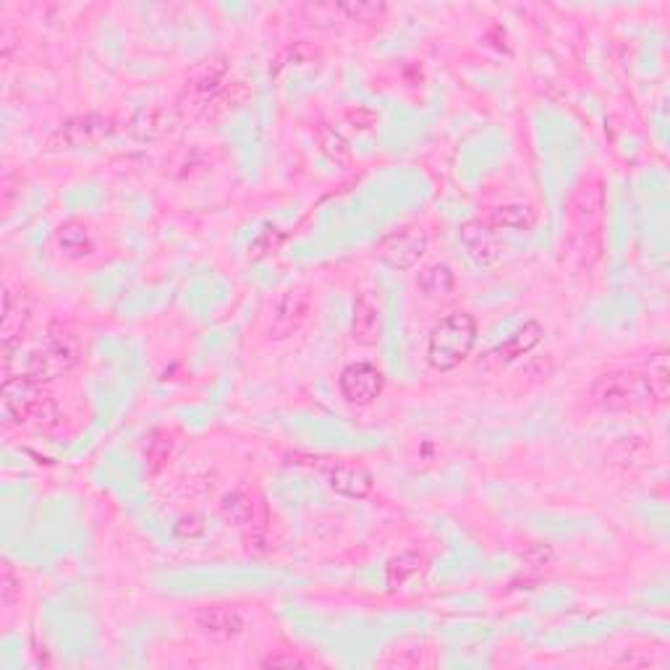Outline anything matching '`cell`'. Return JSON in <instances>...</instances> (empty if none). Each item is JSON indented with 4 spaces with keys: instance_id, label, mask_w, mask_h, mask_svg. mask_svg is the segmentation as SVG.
I'll return each instance as SVG.
<instances>
[{
    "instance_id": "cell-25",
    "label": "cell",
    "mask_w": 670,
    "mask_h": 670,
    "mask_svg": "<svg viewBox=\"0 0 670 670\" xmlns=\"http://www.w3.org/2000/svg\"><path fill=\"white\" fill-rule=\"evenodd\" d=\"M0 597H3V605H14L19 597H22V582L5 568L3 576H0Z\"/></svg>"
},
{
    "instance_id": "cell-19",
    "label": "cell",
    "mask_w": 670,
    "mask_h": 670,
    "mask_svg": "<svg viewBox=\"0 0 670 670\" xmlns=\"http://www.w3.org/2000/svg\"><path fill=\"white\" fill-rule=\"evenodd\" d=\"M220 514H223V519L231 521V524H236V526H244V524H249L252 516H255V503H252V495H246V493H228V495L223 497V503H220Z\"/></svg>"
},
{
    "instance_id": "cell-10",
    "label": "cell",
    "mask_w": 670,
    "mask_h": 670,
    "mask_svg": "<svg viewBox=\"0 0 670 670\" xmlns=\"http://www.w3.org/2000/svg\"><path fill=\"white\" fill-rule=\"evenodd\" d=\"M196 626L202 628L205 636L215 639V642H228L241 634L244 621L238 615V610L225 605H207L196 613Z\"/></svg>"
},
{
    "instance_id": "cell-7",
    "label": "cell",
    "mask_w": 670,
    "mask_h": 670,
    "mask_svg": "<svg viewBox=\"0 0 670 670\" xmlns=\"http://www.w3.org/2000/svg\"><path fill=\"white\" fill-rule=\"evenodd\" d=\"M341 393H344V398L351 401V404L367 406V404H372L383 393V372L367 365V362L348 365L341 372Z\"/></svg>"
},
{
    "instance_id": "cell-26",
    "label": "cell",
    "mask_w": 670,
    "mask_h": 670,
    "mask_svg": "<svg viewBox=\"0 0 670 670\" xmlns=\"http://www.w3.org/2000/svg\"><path fill=\"white\" fill-rule=\"evenodd\" d=\"M262 665L265 668H302L304 660L296 655H270Z\"/></svg>"
},
{
    "instance_id": "cell-5",
    "label": "cell",
    "mask_w": 670,
    "mask_h": 670,
    "mask_svg": "<svg viewBox=\"0 0 670 670\" xmlns=\"http://www.w3.org/2000/svg\"><path fill=\"white\" fill-rule=\"evenodd\" d=\"M76 362V344L68 338V335H53L50 344L37 351L32 356V365H29V377L35 383L40 380H53L58 375H64L65 369H71V365Z\"/></svg>"
},
{
    "instance_id": "cell-2",
    "label": "cell",
    "mask_w": 670,
    "mask_h": 670,
    "mask_svg": "<svg viewBox=\"0 0 670 670\" xmlns=\"http://www.w3.org/2000/svg\"><path fill=\"white\" fill-rule=\"evenodd\" d=\"M649 388L639 372H607L600 375L592 385V401L603 411H631L645 406Z\"/></svg>"
},
{
    "instance_id": "cell-3",
    "label": "cell",
    "mask_w": 670,
    "mask_h": 670,
    "mask_svg": "<svg viewBox=\"0 0 670 670\" xmlns=\"http://www.w3.org/2000/svg\"><path fill=\"white\" fill-rule=\"evenodd\" d=\"M427 244H430V238H427V231L422 225H406V228L383 238L377 246V255H380V260L395 270H411L425 257Z\"/></svg>"
},
{
    "instance_id": "cell-11",
    "label": "cell",
    "mask_w": 670,
    "mask_h": 670,
    "mask_svg": "<svg viewBox=\"0 0 670 670\" xmlns=\"http://www.w3.org/2000/svg\"><path fill=\"white\" fill-rule=\"evenodd\" d=\"M383 327V312L380 304L375 302L369 294H362L354 304V323H351V338L362 346H375L380 338Z\"/></svg>"
},
{
    "instance_id": "cell-6",
    "label": "cell",
    "mask_w": 670,
    "mask_h": 670,
    "mask_svg": "<svg viewBox=\"0 0 670 670\" xmlns=\"http://www.w3.org/2000/svg\"><path fill=\"white\" fill-rule=\"evenodd\" d=\"M309 309H312V294L309 288L304 285H294L283 294V299L278 302L275 309V317L270 325V335L273 338H288L294 335L309 317Z\"/></svg>"
},
{
    "instance_id": "cell-13",
    "label": "cell",
    "mask_w": 670,
    "mask_h": 670,
    "mask_svg": "<svg viewBox=\"0 0 670 670\" xmlns=\"http://www.w3.org/2000/svg\"><path fill=\"white\" fill-rule=\"evenodd\" d=\"M603 205H605V199H603L600 184H584V186L576 189V195L571 199L574 217H576V223H582V225L597 223L600 215H603Z\"/></svg>"
},
{
    "instance_id": "cell-16",
    "label": "cell",
    "mask_w": 670,
    "mask_h": 670,
    "mask_svg": "<svg viewBox=\"0 0 670 670\" xmlns=\"http://www.w3.org/2000/svg\"><path fill=\"white\" fill-rule=\"evenodd\" d=\"M645 383H647L649 395L655 401H665L670 393V365H668V354L660 351V354H652L647 362V369H645Z\"/></svg>"
},
{
    "instance_id": "cell-18",
    "label": "cell",
    "mask_w": 670,
    "mask_h": 670,
    "mask_svg": "<svg viewBox=\"0 0 670 670\" xmlns=\"http://www.w3.org/2000/svg\"><path fill=\"white\" fill-rule=\"evenodd\" d=\"M58 244L68 257H85L92 252V238H89L87 225H82L76 220L58 228Z\"/></svg>"
},
{
    "instance_id": "cell-20",
    "label": "cell",
    "mask_w": 670,
    "mask_h": 670,
    "mask_svg": "<svg viewBox=\"0 0 670 670\" xmlns=\"http://www.w3.org/2000/svg\"><path fill=\"white\" fill-rule=\"evenodd\" d=\"M175 118L171 110L165 108H152L145 110L139 118H136V131L142 136H165L168 131H174Z\"/></svg>"
},
{
    "instance_id": "cell-14",
    "label": "cell",
    "mask_w": 670,
    "mask_h": 670,
    "mask_svg": "<svg viewBox=\"0 0 670 670\" xmlns=\"http://www.w3.org/2000/svg\"><path fill=\"white\" fill-rule=\"evenodd\" d=\"M455 278L451 273L448 265H430L427 270L419 273V288L427 299L440 302V299H448L454 294Z\"/></svg>"
},
{
    "instance_id": "cell-4",
    "label": "cell",
    "mask_w": 670,
    "mask_h": 670,
    "mask_svg": "<svg viewBox=\"0 0 670 670\" xmlns=\"http://www.w3.org/2000/svg\"><path fill=\"white\" fill-rule=\"evenodd\" d=\"M43 395L37 390V383L24 375V377H8L3 383V393H0V416L5 427L22 425L29 416H35V411L40 406Z\"/></svg>"
},
{
    "instance_id": "cell-15",
    "label": "cell",
    "mask_w": 670,
    "mask_h": 670,
    "mask_svg": "<svg viewBox=\"0 0 670 670\" xmlns=\"http://www.w3.org/2000/svg\"><path fill=\"white\" fill-rule=\"evenodd\" d=\"M542 338V327L537 323H524L505 341V344H500L497 346V354H500V359H505V362H511V359H516V356H524V354H529L532 348L540 344Z\"/></svg>"
},
{
    "instance_id": "cell-9",
    "label": "cell",
    "mask_w": 670,
    "mask_h": 670,
    "mask_svg": "<svg viewBox=\"0 0 670 670\" xmlns=\"http://www.w3.org/2000/svg\"><path fill=\"white\" fill-rule=\"evenodd\" d=\"M461 244L466 246L469 257L487 267L500 257V241H497L495 228L485 220H469L461 225Z\"/></svg>"
},
{
    "instance_id": "cell-28",
    "label": "cell",
    "mask_w": 670,
    "mask_h": 670,
    "mask_svg": "<svg viewBox=\"0 0 670 670\" xmlns=\"http://www.w3.org/2000/svg\"><path fill=\"white\" fill-rule=\"evenodd\" d=\"M547 558H550V550L547 547H535V550H529L526 553V561L529 563H535V565H542V563H547Z\"/></svg>"
},
{
    "instance_id": "cell-27",
    "label": "cell",
    "mask_w": 670,
    "mask_h": 670,
    "mask_svg": "<svg viewBox=\"0 0 670 670\" xmlns=\"http://www.w3.org/2000/svg\"><path fill=\"white\" fill-rule=\"evenodd\" d=\"M175 532L181 535V537H195L202 532V524L196 516H189V519H181L178 521V526H175Z\"/></svg>"
},
{
    "instance_id": "cell-1",
    "label": "cell",
    "mask_w": 670,
    "mask_h": 670,
    "mask_svg": "<svg viewBox=\"0 0 670 670\" xmlns=\"http://www.w3.org/2000/svg\"><path fill=\"white\" fill-rule=\"evenodd\" d=\"M476 323L472 315L455 312L435 325L427 344V359L435 369L448 372L458 367L475 348Z\"/></svg>"
},
{
    "instance_id": "cell-23",
    "label": "cell",
    "mask_w": 670,
    "mask_h": 670,
    "mask_svg": "<svg viewBox=\"0 0 670 670\" xmlns=\"http://www.w3.org/2000/svg\"><path fill=\"white\" fill-rule=\"evenodd\" d=\"M419 571V558L414 553H401L398 558H393L388 565V586L398 589L409 576Z\"/></svg>"
},
{
    "instance_id": "cell-17",
    "label": "cell",
    "mask_w": 670,
    "mask_h": 670,
    "mask_svg": "<svg viewBox=\"0 0 670 670\" xmlns=\"http://www.w3.org/2000/svg\"><path fill=\"white\" fill-rule=\"evenodd\" d=\"M537 220V213L529 205H503L495 207L490 215V225L493 228H516V231H526L532 228Z\"/></svg>"
},
{
    "instance_id": "cell-22",
    "label": "cell",
    "mask_w": 670,
    "mask_h": 670,
    "mask_svg": "<svg viewBox=\"0 0 670 670\" xmlns=\"http://www.w3.org/2000/svg\"><path fill=\"white\" fill-rule=\"evenodd\" d=\"M171 448H174V443H171V435L165 430H157V433L150 435V440H147V461H150L152 472H160L168 464Z\"/></svg>"
},
{
    "instance_id": "cell-21",
    "label": "cell",
    "mask_w": 670,
    "mask_h": 670,
    "mask_svg": "<svg viewBox=\"0 0 670 670\" xmlns=\"http://www.w3.org/2000/svg\"><path fill=\"white\" fill-rule=\"evenodd\" d=\"M223 74H225V65L220 61H207L192 74V87L202 95H217L223 89Z\"/></svg>"
},
{
    "instance_id": "cell-24",
    "label": "cell",
    "mask_w": 670,
    "mask_h": 670,
    "mask_svg": "<svg viewBox=\"0 0 670 670\" xmlns=\"http://www.w3.org/2000/svg\"><path fill=\"white\" fill-rule=\"evenodd\" d=\"M341 8L356 22H380L385 16L383 3H344Z\"/></svg>"
},
{
    "instance_id": "cell-12",
    "label": "cell",
    "mask_w": 670,
    "mask_h": 670,
    "mask_svg": "<svg viewBox=\"0 0 670 670\" xmlns=\"http://www.w3.org/2000/svg\"><path fill=\"white\" fill-rule=\"evenodd\" d=\"M330 487L346 497H367L372 490V475L356 464H335L330 469Z\"/></svg>"
},
{
    "instance_id": "cell-8",
    "label": "cell",
    "mask_w": 670,
    "mask_h": 670,
    "mask_svg": "<svg viewBox=\"0 0 670 670\" xmlns=\"http://www.w3.org/2000/svg\"><path fill=\"white\" fill-rule=\"evenodd\" d=\"M110 121L103 115H85V118H74L65 126L55 131V136L50 139V147H89L97 145L100 139H105L110 134Z\"/></svg>"
}]
</instances>
